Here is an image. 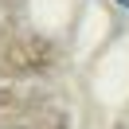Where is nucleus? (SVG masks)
<instances>
[{
    "label": "nucleus",
    "instance_id": "nucleus-1",
    "mask_svg": "<svg viewBox=\"0 0 129 129\" xmlns=\"http://www.w3.org/2000/svg\"><path fill=\"white\" fill-rule=\"evenodd\" d=\"M117 4H121V8H129V0H117Z\"/></svg>",
    "mask_w": 129,
    "mask_h": 129
}]
</instances>
